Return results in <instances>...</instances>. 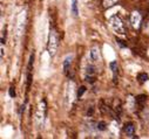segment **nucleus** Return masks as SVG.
Instances as JSON below:
<instances>
[{"instance_id": "14", "label": "nucleus", "mask_w": 149, "mask_h": 139, "mask_svg": "<svg viewBox=\"0 0 149 139\" xmlns=\"http://www.w3.org/2000/svg\"><path fill=\"white\" fill-rule=\"evenodd\" d=\"M85 91H86V87H80V88H79V90H78V92H77L78 98H80V97L85 94Z\"/></svg>"}, {"instance_id": "3", "label": "nucleus", "mask_w": 149, "mask_h": 139, "mask_svg": "<svg viewBox=\"0 0 149 139\" xmlns=\"http://www.w3.org/2000/svg\"><path fill=\"white\" fill-rule=\"evenodd\" d=\"M46 100L42 99L39 104V107H38V111H36V120H38L39 125L44 124V120H45V116H46Z\"/></svg>"}, {"instance_id": "11", "label": "nucleus", "mask_w": 149, "mask_h": 139, "mask_svg": "<svg viewBox=\"0 0 149 139\" xmlns=\"http://www.w3.org/2000/svg\"><path fill=\"white\" fill-rule=\"evenodd\" d=\"M86 75H88V76H93L94 74H95V68H94V65L93 64H89L88 67H87V69H86Z\"/></svg>"}, {"instance_id": "10", "label": "nucleus", "mask_w": 149, "mask_h": 139, "mask_svg": "<svg viewBox=\"0 0 149 139\" xmlns=\"http://www.w3.org/2000/svg\"><path fill=\"white\" fill-rule=\"evenodd\" d=\"M146 99H147V97H146L144 95H140V96L136 97L135 100H136V104H139L140 107H142V105H143V103L146 102Z\"/></svg>"}, {"instance_id": "8", "label": "nucleus", "mask_w": 149, "mask_h": 139, "mask_svg": "<svg viewBox=\"0 0 149 139\" xmlns=\"http://www.w3.org/2000/svg\"><path fill=\"white\" fill-rule=\"evenodd\" d=\"M70 8H72V14H73L74 17H78V15H79V10H78V0H72Z\"/></svg>"}, {"instance_id": "17", "label": "nucleus", "mask_w": 149, "mask_h": 139, "mask_svg": "<svg viewBox=\"0 0 149 139\" xmlns=\"http://www.w3.org/2000/svg\"><path fill=\"white\" fill-rule=\"evenodd\" d=\"M5 41H6V28H5V30L3 32V36H1V45H4V43H5Z\"/></svg>"}, {"instance_id": "5", "label": "nucleus", "mask_w": 149, "mask_h": 139, "mask_svg": "<svg viewBox=\"0 0 149 139\" xmlns=\"http://www.w3.org/2000/svg\"><path fill=\"white\" fill-rule=\"evenodd\" d=\"M72 60H73V55H67L63 60L62 67H63V72L66 75H68V72L70 70V65H72Z\"/></svg>"}, {"instance_id": "15", "label": "nucleus", "mask_w": 149, "mask_h": 139, "mask_svg": "<svg viewBox=\"0 0 149 139\" xmlns=\"http://www.w3.org/2000/svg\"><path fill=\"white\" fill-rule=\"evenodd\" d=\"M97 130H100V131H104V130H106V123L100 122V123L97 124Z\"/></svg>"}, {"instance_id": "16", "label": "nucleus", "mask_w": 149, "mask_h": 139, "mask_svg": "<svg viewBox=\"0 0 149 139\" xmlns=\"http://www.w3.org/2000/svg\"><path fill=\"white\" fill-rule=\"evenodd\" d=\"M10 96H11L12 98H14V97H15V90H14V88H13V87H11V88H10Z\"/></svg>"}, {"instance_id": "6", "label": "nucleus", "mask_w": 149, "mask_h": 139, "mask_svg": "<svg viewBox=\"0 0 149 139\" xmlns=\"http://www.w3.org/2000/svg\"><path fill=\"white\" fill-rule=\"evenodd\" d=\"M89 57H91V61L93 63H96L100 61V53H99V49L96 47H94L89 50Z\"/></svg>"}, {"instance_id": "12", "label": "nucleus", "mask_w": 149, "mask_h": 139, "mask_svg": "<svg viewBox=\"0 0 149 139\" xmlns=\"http://www.w3.org/2000/svg\"><path fill=\"white\" fill-rule=\"evenodd\" d=\"M118 3V0H103V6L104 7H110Z\"/></svg>"}, {"instance_id": "13", "label": "nucleus", "mask_w": 149, "mask_h": 139, "mask_svg": "<svg viewBox=\"0 0 149 139\" xmlns=\"http://www.w3.org/2000/svg\"><path fill=\"white\" fill-rule=\"evenodd\" d=\"M137 78L140 80V82H147L148 80H149V77H148V75L147 74H144V73H141V74H139L137 75Z\"/></svg>"}, {"instance_id": "7", "label": "nucleus", "mask_w": 149, "mask_h": 139, "mask_svg": "<svg viewBox=\"0 0 149 139\" xmlns=\"http://www.w3.org/2000/svg\"><path fill=\"white\" fill-rule=\"evenodd\" d=\"M123 131H125L127 137H129V138L134 137L135 136V126H134V124H132V123L126 124L125 127H123Z\"/></svg>"}, {"instance_id": "1", "label": "nucleus", "mask_w": 149, "mask_h": 139, "mask_svg": "<svg viewBox=\"0 0 149 139\" xmlns=\"http://www.w3.org/2000/svg\"><path fill=\"white\" fill-rule=\"evenodd\" d=\"M109 26L119 35H125L126 34V26L119 15H113L109 19Z\"/></svg>"}, {"instance_id": "2", "label": "nucleus", "mask_w": 149, "mask_h": 139, "mask_svg": "<svg viewBox=\"0 0 149 139\" xmlns=\"http://www.w3.org/2000/svg\"><path fill=\"white\" fill-rule=\"evenodd\" d=\"M59 46V40L56 36V33L54 29H51L49 32V36H48V42H47V52L49 56H54Z\"/></svg>"}, {"instance_id": "9", "label": "nucleus", "mask_w": 149, "mask_h": 139, "mask_svg": "<svg viewBox=\"0 0 149 139\" xmlns=\"http://www.w3.org/2000/svg\"><path fill=\"white\" fill-rule=\"evenodd\" d=\"M110 69H111V73H113V76H114V80L116 78V72H118V62L113 61L110 63Z\"/></svg>"}, {"instance_id": "4", "label": "nucleus", "mask_w": 149, "mask_h": 139, "mask_svg": "<svg viewBox=\"0 0 149 139\" xmlns=\"http://www.w3.org/2000/svg\"><path fill=\"white\" fill-rule=\"evenodd\" d=\"M130 22L133 25L134 28H139L140 23H141V15L139 12H133L130 15Z\"/></svg>"}]
</instances>
